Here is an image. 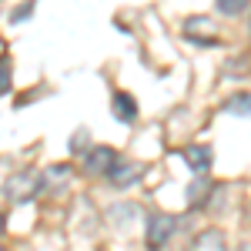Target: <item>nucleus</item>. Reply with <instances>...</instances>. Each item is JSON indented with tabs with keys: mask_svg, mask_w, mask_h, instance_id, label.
Instances as JSON below:
<instances>
[{
	"mask_svg": "<svg viewBox=\"0 0 251 251\" xmlns=\"http://www.w3.org/2000/svg\"><path fill=\"white\" fill-rule=\"evenodd\" d=\"M114 117L117 121H124V124H131L137 117V104L131 94H114Z\"/></svg>",
	"mask_w": 251,
	"mask_h": 251,
	"instance_id": "6",
	"label": "nucleus"
},
{
	"mask_svg": "<svg viewBox=\"0 0 251 251\" xmlns=\"http://www.w3.org/2000/svg\"><path fill=\"white\" fill-rule=\"evenodd\" d=\"M238 251H251V245H241V248H238Z\"/></svg>",
	"mask_w": 251,
	"mask_h": 251,
	"instance_id": "12",
	"label": "nucleus"
},
{
	"mask_svg": "<svg viewBox=\"0 0 251 251\" xmlns=\"http://www.w3.org/2000/svg\"><path fill=\"white\" fill-rule=\"evenodd\" d=\"M141 174H144V164H141V161H124V157H121V161L114 164V171L107 174V177H111L114 188H131Z\"/></svg>",
	"mask_w": 251,
	"mask_h": 251,
	"instance_id": "3",
	"label": "nucleus"
},
{
	"mask_svg": "<svg viewBox=\"0 0 251 251\" xmlns=\"http://www.w3.org/2000/svg\"><path fill=\"white\" fill-rule=\"evenodd\" d=\"M225 111L228 114H238V117H248L251 114V97L248 94H234L225 100Z\"/></svg>",
	"mask_w": 251,
	"mask_h": 251,
	"instance_id": "8",
	"label": "nucleus"
},
{
	"mask_svg": "<svg viewBox=\"0 0 251 251\" xmlns=\"http://www.w3.org/2000/svg\"><path fill=\"white\" fill-rule=\"evenodd\" d=\"M248 30H251V20H248Z\"/></svg>",
	"mask_w": 251,
	"mask_h": 251,
	"instance_id": "13",
	"label": "nucleus"
},
{
	"mask_svg": "<svg viewBox=\"0 0 251 251\" xmlns=\"http://www.w3.org/2000/svg\"><path fill=\"white\" fill-rule=\"evenodd\" d=\"M117 161H121V157H117L111 148H91L84 164H87V171H94V174H111Z\"/></svg>",
	"mask_w": 251,
	"mask_h": 251,
	"instance_id": "4",
	"label": "nucleus"
},
{
	"mask_svg": "<svg viewBox=\"0 0 251 251\" xmlns=\"http://www.w3.org/2000/svg\"><path fill=\"white\" fill-rule=\"evenodd\" d=\"M30 10H34V0H27V3H20V7H14V10H10V20H27L30 17Z\"/></svg>",
	"mask_w": 251,
	"mask_h": 251,
	"instance_id": "10",
	"label": "nucleus"
},
{
	"mask_svg": "<svg viewBox=\"0 0 251 251\" xmlns=\"http://www.w3.org/2000/svg\"><path fill=\"white\" fill-rule=\"evenodd\" d=\"M184 161H188V168L194 174H204L211 168V151L201 148V144H191V148H184Z\"/></svg>",
	"mask_w": 251,
	"mask_h": 251,
	"instance_id": "5",
	"label": "nucleus"
},
{
	"mask_svg": "<svg viewBox=\"0 0 251 251\" xmlns=\"http://www.w3.org/2000/svg\"><path fill=\"white\" fill-rule=\"evenodd\" d=\"M194 251H228V245H225L221 231H204V234H198Z\"/></svg>",
	"mask_w": 251,
	"mask_h": 251,
	"instance_id": "7",
	"label": "nucleus"
},
{
	"mask_svg": "<svg viewBox=\"0 0 251 251\" xmlns=\"http://www.w3.org/2000/svg\"><path fill=\"white\" fill-rule=\"evenodd\" d=\"M40 188H44V177H40L37 171H20L7 181V198H10L14 204H20V201H30Z\"/></svg>",
	"mask_w": 251,
	"mask_h": 251,
	"instance_id": "1",
	"label": "nucleus"
},
{
	"mask_svg": "<svg viewBox=\"0 0 251 251\" xmlns=\"http://www.w3.org/2000/svg\"><path fill=\"white\" fill-rule=\"evenodd\" d=\"M174 228H177V221H174L171 214H151V218H148V238H144V241H148V248L151 251H157V248H164V245H168V238H171L174 234Z\"/></svg>",
	"mask_w": 251,
	"mask_h": 251,
	"instance_id": "2",
	"label": "nucleus"
},
{
	"mask_svg": "<svg viewBox=\"0 0 251 251\" xmlns=\"http://www.w3.org/2000/svg\"><path fill=\"white\" fill-rule=\"evenodd\" d=\"M0 87H3V94L10 91V67H7V57H3V71H0Z\"/></svg>",
	"mask_w": 251,
	"mask_h": 251,
	"instance_id": "11",
	"label": "nucleus"
},
{
	"mask_svg": "<svg viewBox=\"0 0 251 251\" xmlns=\"http://www.w3.org/2000/svg\"><path fill=\"white\" fill-rule=\"evenodd\" d=\"M248 3H251V0H218V10H221L225 17H238Z\"/></svg>",
	"mask_w": 251,
	"mask_h": 251,
	"instance_id": "9",
	"label": "nucleus"
}]
</instances>
